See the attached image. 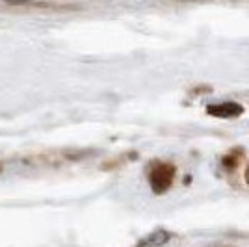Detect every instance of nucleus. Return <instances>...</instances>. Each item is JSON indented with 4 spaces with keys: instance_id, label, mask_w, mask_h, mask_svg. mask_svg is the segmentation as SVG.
I'll use <instances>...</instances> for the list:
<instances>
[{
    "instance_id": "nucleus-1",
    "label": "nucleus",
    "mask_w": 249,
    "mask_h": 247,
    "mask_svg": "<svg viewBox=\"0 0 249 247\" xmlns=\"http://www.w3.org/2000/svg\"><path fill=\"white\" fill-rule=\"evenodd\" d=\"M175 178V167L167 162H155L149 169V182L156 194H164Z\"/></svg>"
},
{
    "instance_id": "nucleus-2",
    "label": "nucleus",
    "mask_w": 249,
    "mask_h": 247,
    "mask_svg": "<svg viewBox=\"0 0 249 247\" xmlns=\"http://www.w3.org/2000/svg\"><path fill=\"white\" fill-rule=\"evenodd\" d=\"M208 113L216 117H236L242 113V106L234 103H223L218 106H208Z\"/></svg>"
},
{
    "instance_id": "nucleus-3",
    "label": "nucleus",
    "mask_w": 249,
    "mask_h": 247,
    "mask_svg": "<svg viewBox=\"0 0 249 247\" xmlns=\"http://www.w3.org/2000/svg\"><path fill=\"white\" fill-rule=\"evenodd\" d=\"M246 178H248V182H249V167H248V173H246Z\"/></svg>"
}]
</instances>
